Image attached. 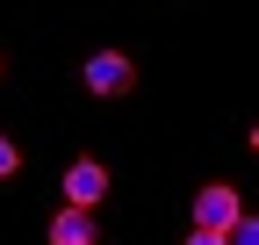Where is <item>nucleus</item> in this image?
<instances>
[{"label": "nucleus", "instance_id": "f257e3e1", "mask_svg": "<svg viewBox=\"0 0 259 245\" xmlns=\"http://www.w3.org/2000/svg\"><path fill=\"white\" fill-rule=\"evenodd\" d=\"M79 79H87V94H101V101H122L130 87H137V65H130L122 51H94Z\"/></svg>", "mask_w": 259, "mask_h": 245}, {"label": "nucleus", "instance_id": "f03ea898", "mask_svg": "<svg viewBox=\"0 0 259 245\" xmlns=\"http://www.w3.org/2000/svg\"><path fill=\"white\" fill-rule=\"evenodd\" d=\"M238 217H245V195L231 188V180H209V188L194 195V224H202V231H223V238H231Z\"/></svg>", "mask_w": 259, "mask_h": 245}, {"label": "nucleus", "instance_id": "7ed1b4c3", "mask_svg": "<svg viewBox=\"0 0 259 245\" xmlns=\"http://www.w3.org/2000/svg\"><path fill=\"white\" fill-rule=\"evenodd\" d=\"M65 202L101 209V202H108V166H101V159H72V166H65Z\"/></svg>", "mask_w": 259, "mask_h": 245}, {"label": "nucleus", "instance_id": "20e7f679", "mask_svg": "<svg viewBox=\"0 0 259 245\" xmlns=\"http://www.w3.org/2000/svg\"><path fill=\"white\" fill-rule=\"evenodd\" d=\"M51 245H101V231H94V209L65 202L58 217H51Z\"/></svg>", "mask_w": 259, "mask_h": 245}, {"label": "nucleus", "instance_id": "39448f33", "mask_svg": "<svg viewBox=\"0 0 259 245\" xmlns=\"http://www.w3.org/2000/svg\"><path fill=\"white\" fill-rule=\"evenodd\" d=\"M231 245H259V217H238L231 224Z\"/></svg>", "mask_w": 259, "mask_h": 245}, {"label": "nucleus", "instance_id": "423d86ee", "mask_svg": "<svg viewBox=\"0 0 259 245\" xmlns=\"http://www.w3.org/2000/svg\"><path fill=\"white\" fill-rule=\"evenodd\" d=\"M15 173H22V151H15L8 137H0V180H15Z\"/></svg>", "mask_w": 259, "mask_h": 245}, {"label": "nucleus", "instance_id": "0eeeda50", "mask_svg": "<svg viewBox=\"0 0 259 245\" xmlns=\"http://www.w3.org/2000/svg\"><path fill=\"white\" fill-rule=\"evenodd\" d=\"M187 245H231V238H223V231H202V224H194V231H187Z\"/></svg>", "mask_w": 259, "mask_h": 245}, {"label": "nucleus", "instance_id": "6e6552de", "mask_svg": "<svg viewBox=\"0 0 259 245\" xmlns=\"http://www.w3.org/2000/svg\"><path fill=\"white\" fill-rule=\"evenodd\" d=\"M252 151H259V123H252Z\"/></svg>", "mask_w": 259, "mask_h": 245}]
</instances>
